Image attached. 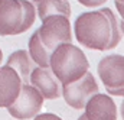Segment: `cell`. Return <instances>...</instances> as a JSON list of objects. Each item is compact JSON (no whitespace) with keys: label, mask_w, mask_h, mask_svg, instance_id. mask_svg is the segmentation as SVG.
Returning a JSON list of instances; mask_svg holds the SVG:
<instances>
[{"label":"cell","mask_w":124,"mask_h":120,"mask_svg":"<svg viewBox=\"0 0 124 120\" xmlns=\"http://www.w3.org/2000/svg\"><path fill=\"white\" fill-rule=\"evenodd\" d=\"M74 32L78 42L90 49H110L111 25L105 13V7L81 13L75 19Z\"/></svg>","instance_id":"1"},{"label":"cell","mask_w":124,"mask_h":120,"mask_svg":"<svg viewBox=\"0 0 124 120\" xmlns=\"http://www.w3.org/2000/svg\"><path fill=\"white\" fill-rule=\"evenodd\" d=\"M90 62L81 48L69 43L58 45L49 58V68L61 86L79 80L88 71Z\"/></svg>","instance_id":"2"},{"label":"cell","mask_w":124,"mask_h":120,"mask_svg":"<svg viewBox=\"0 0 124 120\" xmlns=\"http://www.w3.org/2000/svg\"><path fill=\"white\" fill-rule=\"evenodd\" d=\"M40 42L51 52L61 43L72 42V32L69 17L62 15H52L42 20L40 28L36 30Z\"/></svg>","instance_id":"3"},{"label":"cell","mask_w":124,"mask_h":120,"mask_svg":"<svg viewBox=\"0 0 124 120\" xmlns=\"http://www.w3.org/2000/svg\"><path fill=\"white\" fill-rule=\"evenodd\" d=\"M97 72L110 94L120 97L124 94V57L121 54L102 57L97 65Z\"/></svg>","instance_id":"4"},{"label":"cell","mask_w":124,"mask_h":120,"mask_svg":"<svg viewBox=\"0 0 124 120\" xmlns=\"http://www.w3.org/2000/svg\"><path fill=\"white\" fill-rule=\"evenodd\" d=\"M97 93L98 84L90 71H87L79 80L61 86V95L63 97V100L68 106L77 110H82L85 103Z\"/></svg>","instance_id":"5"},{"label":"cell","mask_w":124,"mask_h":120,"mask_svg":"<svg viewBox=\"0 0 124 120\" xmlns=\"http://www.w3.org/2000/svg\"><path fill=\"white\" fill-rule=\"evenodd\" d=\"M43 100L45 98L35 87H32L31 84H22L16 100L6 109L9 114L15 119H33L40 111L43 106Z\"/></svg>","instance_id":"6"},{"label":"cell","mask_w":124,"mask_h":120,"mask_svg":"<svg viewBox=\"0 0 124 120\" xmlns=\"http://www.w3.org/2000/svg\"><path fill=\"white\" fill-rule=\"evenodd\" d=\"M29 84L35 87L40 93L43 98L48 100H55L61 95V87L59 81L51 71V68H42V67H35L29 77Z\"/></svg>","instance_id":"7"},{"label":"cell","mask_w":124,"mask_h":120,"mask_svg":"<svg viewBox=\"0 0 124 120\" xmlns=\"http://www.w3.org/2000/svg\"><path fill=\"white\" fill-rule=\"evenodd\" d=\"M84 110L87 120H117V106L107 94H94L85 103Z\"/></svg>","instance_id":"8"},{"label":"cell","mask_w":124,"mask_h":120,"mask_svg":"<svg viewBox=\"0 0 124 120\" xmlns=\"http://www.w3.org/2000/svg\"><path fill=\"white\" fill-rule=\"evenodd\" d=\"M22 7L19 0H0V35H19Z\"/></svg>","instance_id":"9"},{"label":"cell","mask_w":124,"mask_h":120,"mask_svg":"<svg viewBox=\"0 0 124 120\" xmlns=\"http://www.w3.org/2000/svg\"><path fill=\"white\" fill-rule=\"evenodd\" d=\"M22 81L15 69L0 67V107H9L17 97Z\"/></svg>","instance_id":"10"},{"label":"cell","mask_w":124,"mask_h":120,"mask_svg":"<svg viewBox=\"0 0 124 120\" xmlns=\"http://www.w3.org/2000/svg\"><path fill=\"white\" fill-rule=\"evenodd\" d=\"M6 65L16 71V74L19 75L22 84H29L31 72L36 67V64L32 61L29 52L25 51V49H17V51L12 52L9 55L7 61H6Z\"/></svg>","instance_id":"11"},{"label":"cell","mask_w":124,"mask_h":120,"mask_svg":"<svg viewBox=\"0 0 124 120\" xmlns=\"http://www.w3.org/2000/svg\"><path fill=\"white\" fill-rule=\"evenodd\" d=\"M35 9H38V16L40 20L52 15H62L66 17L71 16V4L68 0H39Z\"/></svg>","instance_id":"12"},{"label":"cell","mask_w":124,"mask_h":120,"mask_svg":"<svg viewBox=\"0 0 124 120\" xmlns=\"http://www.w3.org/2000/svg\"><path fill=\"white\" fill-rule=\"evenodd\" d=\"M29 55L32 61L42 68H48L49 67V58H51V51L46 49V46L40 42L38 32H33L32 36L29 38Z\"/></svg>","instance_id":"13"},{"label":"cell","mask_w":124,"mask_h":120,"mask_svg":"<svg viewBox=\"0 0 124 120\" xmlns=\"http://www.w3.org/2000/svg\"><path fill=\"white\" fill-rule=\"evenodd\" d=\"M19 1L22 7V25L19 32L23 33L33 25L36 17V9H35V4H32L31 1H26V0H19Z\"/></svg>","instance_id":"14"},{"label":"cell","mask_w":124,"mask_h":120,"mask_svg":"<svg viewBox=\"0 0 124 120\" xmlns=\"http://www.w3.org/2000/svg\"><path fill=\"white\" fill-rule=\"evenodd\" d=\"M81 4H84V6H87V7H100V6H102L107 0H78Z\"/></svg>","instance_id":"15"},{"label":"cell","mask_w":124,"mask_h":120,"mask_svg":"<svg viewBox=\"0 0 124 120\" xmlns=\"http://www.w3.org/2000/svg\"><path fill=\"white\" fill-rule=\"evenodd\" d=\"M116 6H117V9H118L120 16H123V1H116Z\"/></svg>","instance_id":"16"},{"label":"cell","mask_w":124,"mask_h":120,"mask_svg":"<svg viewBox=\"0 0 124 120\" xmlns=\"http://www.w3.org/2000/svg\"><path fill=\"white\" fill-rule=\"evenodd\" d=\"M78 120H87V117H85V114H84V113H82V114H81V116H79V117H78Z\"/></svg>","instance_id":"17"},{"label":"cell","mask_w":124,"mask_h":120,"mask_svg":"<svg viewBox=\"0 0 124 120\" xmlns=\"http://www.w3.org/2000/svg\"><path fill=\"white\" fill-rule=\"evenodd\" d=\"M26 1H31L32 4H35V6H36V3H38L39 0H26Z\"/></svg>","instance_id":"18"},{"label":"cell","mask_w":124,"mask_h":120,"mask_svg":"<svg viewBox=\"0 0 124 120\" xmlns=\"http://www.w3.org/2000/svg\"><path fill=\"white\" fill-rule=\"evenodd\" d=\"M1 58H3V52H1V49H0V64H1Z\"/></svg>","instance_id":"19"},{"label":"cell","mask_w":124,"mask_h":120,"mask_svg":"<svg viewBox=\"0 0 124 120\" xmlns=\"http://www.w3.org/2000/svg\"><path fill=\"white\" fill-rule=\"evenodd\" d=\"M116 1H123V0H116Z\"/></svg>","instance_id":"20"}]
</instances>
